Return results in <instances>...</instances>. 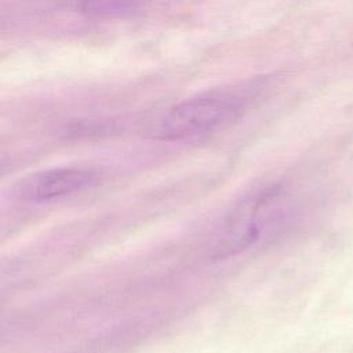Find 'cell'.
Returning a JSON list of instances; mask_svg holds the SVG:
<instances>
[{"instance_id":"1","label":"cell","mask_w":353,"mask_h":353,"mask_svg":"<svg viewBox=\"0 0 353 353\" xmlns=\"http://www.w3.org/2000/svg\"><path fill=\"white\" fill-rule=\"evenodd\" d=\"M244 110L245 101L236 94H200L170 108L152 128V137L160 141H183L208 135L239 120Z\"/></svg>"},{"instance_id":"2","label":"cell","mask_w":353,"mask_h":353,"mask_svg":"<svg viewBox=\"0 0 353 353\" xmlns=\"http://www.w3.org/2000/svg\"><path fill=\"white\" fill-rule=\"evenodd\" d=\"M290 216L291 205L284 192L279 189L263 190L252 201L244 204L230 221L221 251L228 255L241 251L262 239L266 230L283 228Z\"/></svg>"},{"instance_id":"3","label":"cell","mask_w":353,"mask_h":353,"mask_svg":"<svg viewBox=\"0 0 353 353\" xmlns=\"http://www.w3.org/2000/svg\"><path fill=\"white\" fill-rule=\"evenodd\" d=\"M101 182V174L84 167H55L28 174L10 188V196L22 203H48L69 194L94 188Z\"/></svg>"},{"instance_id":"4","label":"cell","mask_w":353,"mask_h":353,"mask_svg":"<svg viewBox=\"0 0 353 353\" xmlns=\"http://www.w3.org/2000/svg\"><path fill=\"white\" fill-rule=\"evenodd\" d=\"M145 0H77V10L92 18H125L143 7Z\"/></svg>"}]
</instances>
